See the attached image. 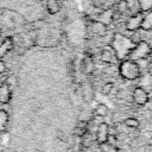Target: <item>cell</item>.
<instances>
[{"instance_id":"7","label":"cell","mask_w":152,"mask_h":152,"mask_svg":"<svg viewBox=\"0 0 152 152\" xmlns=\"http://www.w3.org/2000/svg\"><path fill=\"white\" fill-rule=\"evenodd\" d=\"M94 20H97V21H100V23L104 24L106 26L110 25V24L113 23V10L107 8V10L101 11V12L97 14L96 19H94Z\"/></svg>"},{"instance_id":"10","label":"cell","mask_w":152,"mask_h":152,"mask_svg":"<svg viewBox=\"0 0 152 152\" xmlns=\"http://www.w3.org/2000/svg\"><path fill=\"white\" fill-rule=\"evenodd\" d=\"M13 46H14V45H13L12 37H7V38H5L4 42L0 43V59H2V58L7 55V52H8L10 50L13 49Z\"/></svg>"},{"instance_id":"18","label":"cell","mask_w":152,"mask_h":152,"mask_svg":"<svg viewBox=\"0 0 152 152\" xmlns=\"http://www.w3.org/2000/svg\"><path fill=\"white\" fill-rule=\"evenodd\" d=\"M116 11H118L120 14H126V13H128V11H129L128 2H127L126 0H120V1L116 4Z\"/></svg>"},{"instance_id":"28","label":"cell","mask_w":152,"mask_h":152,"mask_svg":"<svg viewBox=\"0 0 152 152\" xmlns=\"http://www.w3.org/2000/svg\"><path fill=\"white\" fill-rule=\"evenodd\" d=\"M148 75L152 77V62L148 64Z\"/></svg>"},{"instance_id":"6","label":"cell","mask_w":152,"mask_h":152,"mask_svg":"<svg viewBox=\"0 0 152 152\" xmlns=\"http://www.w3.org/2000/svg\"><path fill=\"white\" fill-rule=\"evenodd\" d=\"M100 59L103 62V63H109V64H113L115 63L116 61H119L113 51V49L110 46H107L106 49H102L101 51V55H100Z\"/></svg>"},{"instance_id":"15","label":"cell","mask_w":152,"mask_h":152,"mask_svg":"<svg viewBox=\"0 0 152 152\" xmlns=\"http://www.w3.org/2000/svg\"><path fill=\"white\" fill-rule=\"evenodd\" d=\"M8 124V113L5 109H0V132H4Z\"/></svg>"},{"instance_id":"4","label":"cell","mask_w":152,"mask_h":152,"mask_svg":"<svg viewBox=\"0 0 152 152\" xmlns=\"http://www.w3.org/2000/svg\"><path fill=\"white\" fill-rule=\"evenodd\" d=\"M142 12H137L133 15H131L127 21H126V30L127 31H132L135 32L141 27V23H142Z\"/></svg>"},{"instance_id":"26","label":"cell","mask_w":152,"mask_h":152,"mask_svg":"<svg viewBox=\"0 0 152 152\" xmlns=\"http://www.w3.org/2000/svg\"><path fill=\"white\" fill-rule=\"evenodd\" d=\"M5 71H6V64L2 59H0V74H2Z\"/></svg>"},{"instance_id":"1","label":"cell","mask_w":152,"mask_h":152,"mask_svg":"<svg viewBox=\"0 0 152 152\" xmlns=\"http://www.w3.org/2000/svg\"><path fill=\"white\" fill-rule=\"evenodd\" d=\"M109 46L113 49L116 58L119 61L127 59L131 51L135 46V44L132 42V39L122 33H115L113 36V39L109 44Z\"/></svg>"},{"instance_id":"5","label":"cell","mask_w":152,"mask_h":152,"mask_svg":"<svg viewBox=\"0 0 152 152\" xmlns=\"http://www.w3.org/2000/svg\"><path fill=\"white\" fill-rule=\"evenodd\" d=\"M132 97L134 103H137L138 106H144L148 102V93L142 87H135L133 90Z\"/></svg>"},{"instance_id":"17","label":"cell","mask_w":152,"mask_h":152,"mask_svg":"<svg viewBox=\"0 0 152 152\" xmlns=\"http://www.w3.org/2000/svg\"><path fill=\"white\" fill-rule=\"evenodd\" d=\"M82 97L84 99V101H87V102H90L91 100H93V90H91V88H90V86H84L83 88H82Z\"/></svg>"},{"instance_id":"31","label":"cell","mask_w":152,"mask_h":152,"mask_svg":"<svg viewBox=\"0 0 152 152\" xmlns=\"http://www.w3.org/2000/svg\"><path fill=\"white\" fill-rule=\"evenodd\" d=\"M100 152H103V151H100Z\"/></svg>"},{"instance_id":"12","label":"cell","mask_w":152,"mask_h":152,"mask_svg":"<svg viewBox=\"0 0 152 152\" xmlns=\"http://www.w3.org/2000/svg\"><path fill=\"white\" fill-rule=\"evenodd\" d=\"M90 25H91V31H93L95 34L101 36V37L106 34V32H107V26H106L104 24H102V23H100V21H97V20H93V21L90 23Z\"/></svg>"},{"instance_id":"29","label":"cell","mask_w":152,"mask_h":152,"mask_svg":"<svg viewBox=\"0 0 152 152\" xmlns=\"http://www.w3.org/2000/svg\"><path fill=\"white\" fill-rule=\"evenodd\" d=\"M0 37H1V30H0Z\"/></svg>"},{"instance_id":"24","label":"cell","mask_w":152,"mask_h":152,"mask_svg":"<svg viewBox=\"0 0 152 152\" xmlns=\"http://www.w3.org/2000/svg\"><path fill=\"white\" fill-rule=\"evenodd\" d=\"M109 146H115L116 144V137L114 134H108V138H107V141H106Z\"/></svg>"},{"instance_id":"11","label":"cell","mask_w":152,"mask_h":152,"mask_svg":"<svg viewBox=\"0 0 152 152\" xmlns=\"http://www.w3.org/2000/svg\"><path fill=\"white\" fill-rule=\"evenodd\" d=\"M82 69H83L86 75H90V74L94 72L95 64H94V61L91 59V57H89V56H84L83 57V59H82Z\"/></svg>"},{"instance_id":"30","label":"cell","mask_w":152,"mask_h":152,"mask_svg":"<svg viewBox=\"0 0 152 152\" xmlns=\"http://www.w3.org/2000/svg\"><path fill=\"white\" fill-rule=\"evenodd\" d=\"M151 57H152V52H151Z\"/></svg>"},{"instance_id":"23","label":"cell","mask_w":152,"mask_h":152,"mask_svg":"<svg viewBox=\"0 0 152 152\" xmlns=\"http://www.w3.org/2000/svg\"><path fill=\"white\" fill-rule=\"evenodd\" d=\"M5 83L11 88V87H13V86H17V84H18V81H17V77H15L14 75H10V76L5 80Z\"/></svg>"},{"instance_id":"21","label":"cell","mask_w":152,"mask_h":152,"mask_svg":"<svg viewBox=\"0 0 152 152\" xmlns=\"http://www.w3.org/2000/svg\"><path fill=\"white\" fill-rule=\"evenodd\" d=\"M113 87H114V84L112 82H106L101 88V93L103 95H109L112 93V90H113Z\"/></svg>"},{"instance_id":"14","label":"cell","mask_w":152,"mask_h":152,"mask_svg":"<svg viewBox=\"0 0 152 152\" xmlns=\"http://www.w3.org/2000/svg\"><path fill=\"white\" fill-rule=\"evenodd\" d=\"M138 5L140 12H148L152 11V0H134Z\"/></svg>"},{"instance_id":"9","label":"cell","mask_w":152,"mask_h":152,"mask_svg":"<svg viewBox=\"0 0 152 152\" xmlns=\"http://www.w3.org/2000/svg\"><path fill=\"white\" fill-rule=\"evenodd\" d=\"M11 97H12V91H11V88L4 82L0 84V103L2 104H6L11 101Z\"/></svg>"},{"instance_id":"2","label":"cell","mask_w":152,"mask_h":152,"mask_svg":"<svg viewBox=\"0 0 152 152\" xmlns=\"http://www.w3.org/2000/svg\"><path fill=\"white\" fill-rule=\"evenodd\" d=\"M119 72L125 80H128V81L139 80V77L141 76V69L139 64L135 61H132L128 58L120 62Z\"/></svg>"},{"instance_id":"20","label":"cell","mask_w":152,"mask_h":152,"mask_svg":"<svg viewBox=\"0 0 152 152\" xmlns=\"http://www.w3.org/2000/svg\"><path fill=\"white\" fill-rule=\"evenodd\" d=\"M124 124H125L127 127H129V128H138V127H139V121H138L135 118H128V119L125 120Z\"/></svg>"},{"instance_id":"27","label":"cell","mask_w":152,"mask_h":152,"mask_svg":"<svg viewBox=\"0 0 152 152\" xmlns=\"http://www.w3.org/2000/svg\"><path fill=\"white\" fill-rule=\"evenodd\" d=\"M91 1H93V4H94V6H95V7H99V6L101 5V2H99L100 0H91Z\"/></svg>"},{"instance_id":"13","label":"cell","mask_w":152,"mask_h":152,"mask_svg":"<svg viewBox=\"0 0 152 152\" xmlns=\"http://www.w3.org/2000/svg\"><path fill=\"white\" fill-rule=\"evenodd\" d=\"M141 30L144 31H150L152 30V11L145 12L142 17V23H141Z\"/></svg>"},{"instance_id":"3","label":"cell","mask_w":152,"mask_h":152,"mask_svg":"<svg viewBox=\"0 0 152 152\" xmlns=\"http://www.w3.org/2000/svg\"><path fill=\"white\" fill-rule=\"evenodd\" d=\"M151 52H152V48H150L148 43L145 40H140L139 43L135 44V46L131 51L128 59H132L135 62L140 61V59H145L148 56H151Z\"/></svg>"},{"instance_id":"19","label":"cell","mask_w":152,"mask_h":152,"mask_svg":"<svg viewBox=\"0 0 152 152\" xmlns=\"http://www.w3.org/2000/svg\"><path fill=\"white\" fill-rule=\"evenodd\" d=\"M48 10L50 13L55 14L59 11V5H58V0H48Z\"/></svg>"},{"instance_id":"25","label":"cell","mask_w":152,"mask_h":152,"mask_svg":"<svg viewBox=\"0 0 152 152\" xmlns=\"http://www.w3.org/2000/svg\"><path fill=\"white\" fill-rule=\"evenodd\" d=\"M125 94H126V91L124 89H119L118 93H116V96H118V99H124L125 97Z\"/></svg>"},{"instance_id":"22","label":"cell","mask_w":152,"mask_h":152,"mask_svg":"<svg viewBox=\"0 0 152 152\" xmlns=\"http://www.w3.org/2000/svg\"><path fill=\"white\" fill-rule=\"evenodd\" d=\"M91 138H90V135L88 134V132L84 134V135H82V146L83 147H90V145H91Z\"/></svg>"},{"instance_id":"8","label":"cell","mask_w":152,"mask_h":152,"mask_svg":"<svg viewBox=\"0 0 152 152\" xmlns=\"http://www.w3.org/2000/svg\"><path fill=\"white\" fill-rule=\"evenodd\" d=\"M108 125L104 122H101L97 126V131H96V140L99 141V144H103L107 141L108 138Z\"/></svg>"},{"instance_id":"16","label":"cell","mask_w":152,"mask_h":152,"mask_svg":"<svg viewBox=\"0 0 152 152\" xmlns=\"http://www.w3.org/2000/svg\"><path fill=\"white\" fill-rule=\"evenodd\" d=\"M94 113H95V115L104 118L108 114V107L106 104H103V103H97L95 109H94Z\"/></svg>"}]
</instances>
